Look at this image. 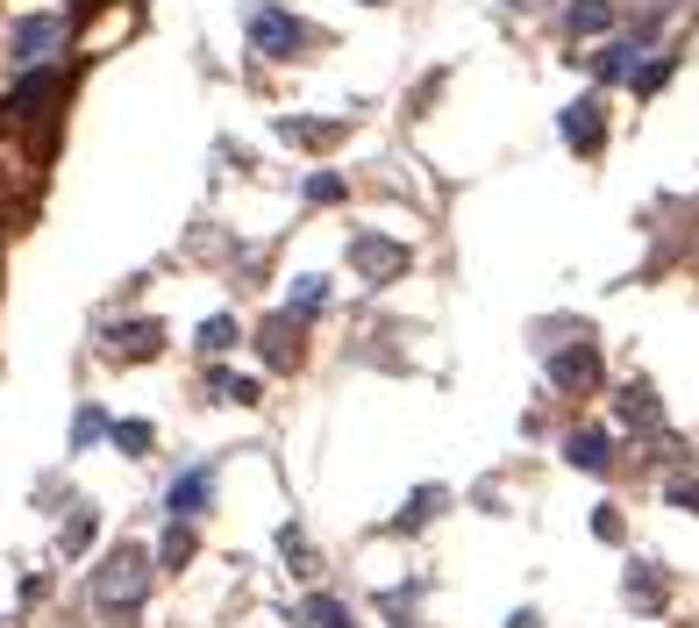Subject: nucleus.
Here are the masks:
<instances>
[{
  "mask_svg": "<svg viewBox=\"0 0 699 628\" xmlns=\"http://www.w3.org/2000/svg\"><path fill=\"white\" fill-rule=\"evenodd\" d=\"M186 557H193V529H186V521H172V535H164L158 564H172V572H179V564H186Z\"/></svg>",
  "mask_w": 699,
  "mask_h": 628,
  "instance_id": "412c9836",
  "label": "nucleus"
},
{
  "mask_svg": "<svg viewBox=\"0 0 699 628\" xmlns=\"http://www.w3.org/2000/svg\"><path fill=\"white\" fill-rule=\"evenodd\" d=\"M250 51H265V57H300V51H308V22H300V14H286V8H257V14H250Z\"/></svg>",
  "mask_w": 699,
  "mask_h": 628,
  "instance_id": "f03ea898",
  "label": "nucleus"
},
{
  "mask_svg": "<svg viewBox=\"0 0 699 628\" xmlns=\"http://www.w3.org/2000/svg\"><path fill=\"white\" fill-rule=\"evenodd\" d=\"M108 436H115L121 457H150V422H115Z\"/></svg>",
  "mask_w": 699,
  "mask_h": 628,
  "instance_id": "6ab92c4d",
  "label": "nucleus"
},
{
  "mask_svg": "<svg viewBox=\"0 0 699 628\" xmlns=\"http://www.w3.org/2000/svg\"><path fill=\"white\" fill-rule=\"evenodd\" d=\"M279 550L293 557V572H314V550H308V535H300V529H279Z\"/></svg>",
  "mask_w": 699,
  "mask_h": 628,
  "instance_id": "b1692460",
  "label": "nucleus"
},
{
  "mask_svg": "<svg viewBox=\"0 0 699 628\" xmlns=\"http://www.w3.org/2000/svg\"><path fill=\"white\" fill-rule=\"evenodd\" d=\"M207 492H215V472L207 465H193L186 478H172V492H164V507H172V521H193L207 507Z\"/></svg>",
  "mask_w": 699,
  "mask_h": 628,
  "instance_id": "0eeeda50",
  "label": "nucleus"
},
{
  "mask_svg": "<svg viewBox=\"0 0 699 628\" xmlns=\"http://www.w3.org/2000/svg\"><path fill=\"white\" fill-rule=\"evenodd\" d=\"M550 379H557V386H592V379H600V350H592V343H579V350H557V357H550Z\"/></svg>",
  "mask_w": 699,
  "mask_h": 628,
  "instance_id": "9d476101",
  "label": "nucleus"
},
{
  "mask_svg": "<svg viewBox=\"0 0 699 628\" xmlns=\"http://www.w3.org/2000/svg\"><path fill=\"white\" fill-rule=\"evenodd\" d=\"M564 143H571V151H600V143H606V115H600V100H571V108H564Z\"/></svg>",
  "mask_w": 699,
  "mask_h": 628,
  "instance_id": "423d86ee",
  "label": "nucleus"
},
{
  "mask_svg": "<svg viewBox=\"0 0 699 628\" xmlns=\"http://www.w3.org/2000/svg\"><path fill=\"white\" fill-rule=\"evenodd\" d=\"M158 343H164L158 322H121V328H108V343H100V350H108V357H129V365H143V357H158Z\"/></svg>",
  "mask_w": 699,
  "mask_h": 628,
  "instance_id": "39448f33",
  "label": "nucleus"
},
{
  "mask_svg": "<svg viewBox=\"0 0 699 628\" xmlns=\"http://www.w3.org/2000/svg\"><path fill=\"white\" fill-rule=\"evenodd\" d=\"M322 293H329L322 279H300V286H293V307H300V314H308V307H322Z\"/></svg>",
  "mask_w": 699,
  "mask_h": 628,
  "instance_id": "cd10ccee",
  "label": "nucleus"
},
{
  "mask_svg": "<svg viewBox=\"0 0 699 628\" xmlns=\"http://www.w3.org/2000/svg\"><path fill=\"white\" fill-rule=\"evenodd\" d=\"M606 22H614V8H606V0H579V8H571V36H600Z\"/></svg>",
  "mask_w": 699,
  "mask_h": 628,
  "instance_id": "f3484780",
  "label": "nucleus"
},
{
  "mask_svg": "<svg viewBox=\"0 0 699 628\" xmlns=\"http://www.w3.org/2000/svg\"><path fill=\"white\" fill-rule=\"evenodd\" d=\"M671 500H678V507H692V515H699V486H671Z\"/></svg>",
  "mask_w": 699,
  "mask_h": 628,
  "instance_id": "c756f323",
  "label": "nucleus"
},
{
  "mask_svg": "<svg viewBox=\"0 0 699 628\" xmlns=\"http://www.w3.org/2000/svg\"><path fill=\"white\" fill-rule=\"evenodd\" d=\"M628 600L643 607V615H657V607H664V578H657V564H635V572H628Z\"/></svg>",
  "mask_w": 699,
  "mask_h": 628,
  "instance_id": "4468645a",
  "label": "nucleus"
},
{
  "mask_svg": "<svg viewBox=\"0 0 699 628\" xmlns=\"http://www.w3.org/2000/svg\"><path fill=\"white\" fill-rule=\"evenodd\" d=\"M100 436H108V414H100V408H79V422H72V443L86 451V443H100Z\"/></svg>",
  "mask_w": 699,
  "mask_h": 628,
  "instance_id": "4be33fe9",
  "label": "nucleus"
},
{
  "mask_svg": "<svg viewBox=\"0 0 699 628\" xmlns=\"http://www.w3.org/2000/svg\"><path fill=\"white\" fill-rule=\"evenodd\" d=\"M664 79H671V57H657V65H643V72H635V94H657Z\"/></svg>",
  "mask_w": 699,
  "mask_h": 628,
  "instance_id": "393cba45",
  "label": "nucleus"
},
{
  "mask_svg": "<svg viewBox=\"0 0 699 628\" xmlns=\"http://www.w3.org/2000/svg\"><path fill=\"white\" fill-rule=\"evenodd\" d=\"M435 507H443V486H421V492H415V500H407V507H400V515H392V529H400V535H415V529H429V515H435Z\"/></svg>",
  "mask_w": 699,
  "mask_h": 628,
  "instance_id": "f8f14e48",
  "label": "nucleus"
},
{
  "mask_svg": "<svg viewBox=\"0 0 699 628\" xmlns=\"http://www.w3.org/2000/svg\"><path fill=\"white\" fill-rule=\"evenodd\" d=\"M57 43H65V14H29V22H14V57L22 65H43Z\"/></svg>",
  "mask_w": 699,
  "mask_h": 628,
  "instance_id": "20e7f679",
  "label": "nucleus"
},
{
  "mask_svg": "<svg viewBox=\"0 0 699 628\" xmlns=\"http://www.w3.org/2000/svg\"><path fill=\"white\" fill-rule=\"evenodd\" d=\"M207 393H215V400H236V408H250V400H257V379H243V371H215V379H207Z\"/></svg>",
  "mask_w": 699,
  "mask_h": 628,
  "instance_id": "dca6fc26",
  "label": "nucleus"
},
{
  "mask_svg": "<svg viewBox=\"0 0 699 628\" xmlns=\"http://www.w3.org/2000/svg\"><path fill=\"white\" fill-rule=\"evenodd\" d=\"M143 593H150V557L136 543H121L108 564L94 572V600L108 607V615H136L143 607Z\"/></svg>",
  "mask_w": 699,
  "mask_h": 628,
  "instance_id": "f257e3e1",
  "label": "nucleus"
},
{
  "mask_svg": "<svg viewBox=\"0 0 699 628\" xmlns=\"http://www.w3.org/2000/svg\"><path fill=\"white\" fill-rule=\"evenodd\" d=\"M86 535H94V515H72V529H65V550H86Z\"/></svg>",
  "mask_w": 699,
  "mask_h": 628,
  "instance_id": "c85d7f7f",
  "label": "nucleus"
},
{
  "mask_svg": "<svg viewBox=\"0 0 699 628\" xmlns=\"http://www.w3.org/2000/svg\"><path fill=\"white\" fill-rule=\"evenodd\" d=\"M43 100H57V72H29V79L14 86L8 108H14V115H43Z\"/></svg>",
  "mask_w": 699,
  "mask_h": 628,
  "instance_id": "9b49d317",
  "label": "nucleus"
},
{
  "mask_svg": "<svg viewBox=\"0 0 699 628\" xmlns=\"http://www.w3.org/2000/svg\"><path fill=\"white\" fill-rule=\"evenodd\" d=\"M564 457H571L579 472H606V436H600V429H579V436L564 443Z\"/></svg>",
  "mask_w": 699,
  "mask_h": 628,
  "instance_id": "ddd939ff",
  "label": "nucleus"
},
{
  "mask_svg": "<svg viewBox=\"0 0 699 628\" xmlns=\"http://www.w3.org/2000/svg\"><path fill=\"white\" fill-rule=\"evenodd\" d=\"M592 535H600V543H621V515H614V507H600V515H592Z\"/></svg>",
  "mask_w": 699,
  "mask_h": 628,
  "instance_id": "bb28decb",
  "label": "nucleus"
},
{
  "mask_svg": "<svg viewBox=\"0 0 699 628\" xmlns=\"http://www.w3.org/2000/svg\"><path fill=\"white\" fill-rule=\"evenodd\" d=\"M336 193H343L336 172H314V178H308V201H336Z\"/></svg>",
  "mask_w": 699,
  "mask_h": 628,
  "instance_id": "a878e982",
  "label": "nucleus"
},
{
  "mask_svg": "<svg viewBox=\"0 0 699 628\" xmlns=\"http://www.w3.org/2000/svg\"><path fill=\"white\" fill-rule=\"evenodd\" d=\"M621 414L643 422V429H657V393H649V386H628V393H621Z\"/></svg>",
  "mask_w": 699,
  "mask_h": 628,
  "instance_id": "aec40b11",
  "label": "nucleus"
},
{
  "mask_svg": "<svg viewBox=\"0 0 699 628\" xmlns=\"http://www.w3.org/2000/svg\"><path fill=\"white\" fill-rule=\"evenodd\" d=\"M257 350H265L271 371H293L300 365V336H293V314H279V322H265V336H257Z\"/></svg>",
  "mask_w": 699,
  "mask_h": 628,
  "instance_id": "6e6552de",
  "label": "nucleus"
},
{
  "mask_svg": "<svg viewBox=\"0 0 699 628\" xmlns=\"http://www.w3.org/2000/svg\"><path fill=\"white\" fill-rule=\"evenodd\" d=\"M350 272L386 286V279L407 272V243H392V236H350Z\"/></svg>",
  "mask_w": 699,
  "mask_h": 628,
  "instance_id": "7ed1b4c3",
  "label": "nucleus"
},
{
  "mask_svg": "<svg viewBox=\"0 0 699 628\" xmlns=\"http://www.w3.org/2000/svg\"><path fill=\"white\" fill-rule=\"evenodd\" d=\"M236 336H243V328L229 322V314H207V322H201V350H207V357H222Z\"/></svg>",
  "mask_w": 699,
  "mask_h": 628,
  "instance_id": "a211bd4d",
  "label": "nucleus"
},
{
  "mask_svg": "<svg viewBox=\"0 0 699 628\" xmlns=\"http://www.w3.org/2000/svg\"><path fill=\"white\" fill-rule=\"evenodd\" d=\"M300 621H308V628H350V607L329 600V593H314V600L300 607Z\"/></svg>",
  "mask_w": 699,
  "mask_h": 628,
  "instance_id": "2eb2a0df",
  "label": "nucleus"
},
{
  "mask_svg": "<svg viewBox=\"0 0 699 628\" xmlns=\"http://www.w3.org/2000/svg\"><path fill=\"white\" fill-rule=\"evenodd\" d=\"M643 51H649V22L635 29V36L606 43V51H600V79H635V57H643Z\"/></svg>",
  "mask_w": 699,
  "mask_h": 628,
  "instance_id": "1a4fd4ad",
  "label": "nucleus"
},
{
  "mask_svg": "<svg viewBox=\"0 0 699 628\" xmlns=\"http://www.w3.org/2000/svg\"><path fill=\"white\" fill-rule=\"evenodd\" d=\"M364 8H378V0H364Z\"/></svg>",
  "mask_w": 699,
  "mask_h": 628,
  "instance_id": "2f4dec72",
  "label": "nucleus"
},
{
  "mask_svg": "<svg viewBox=\"0 0 699 628\" xmlns=\"http://www.w3.org/2000/svg\"><path fill=\"white\" fill-rule=\"evenodd\" d=\"M286 137H300V143H336L343 137V122H279Z\"/></svg>",
  "mask_w": 699,
  "mask_h": 628,
  "instance_id": "5701e85b",
  "label": "nucleus"
},
{
  "mask_svg": "<svg viewBox=\"0 0 699 628\" xmlns=\"http://www.w3.org/2000/svg\"><path fill=\"white\" fill-rule=\"evenodd\" d=\"M507 628H542V621H536V615H528V607H521V615H514Z\"/></svg>",
  "mask_w": 699,
  "mask_h": 628,
  "instance_id": "7c9ffc66",
  "label": "nucleus"
}]
</instances>
